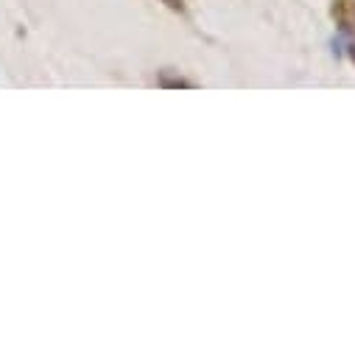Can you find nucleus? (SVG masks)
Here are the masks:
<instances>
[{
	"label": "nucleus",
	"mask_w": 355,
	"mask_h": 355,
	"mask_svg": "<svg viewBox=\"0 0 355 355\" xmlns=\"http://www.w3.org/2000/svg\"><path fill=\"white\" fill-rule=\"evenodd\" d=\"M333 15L344 23V26H355V0H338Z\"/></svg>",
	"instance_id": "f257e3e1"
},
{
	"label": "nucleus",
	"mask_w": 355,
	"mask_h": 355,
	"mask_svg": "<svg viewBox=\"0 0 355 355\" xmlns=\"http://www.w3.org/2000/svg\"><path fill=\"white\" fill-rule=\"evenodd\" d=\"M168 9H182V0H162Z\"/></svg>",
	"instance_id": "f03ea898"
},
{
	"label": "nucleus",
	"mask_w": 355,
	"mask_h": 355,
	"mask_svg": "<svg viewBox=\"0 0 355 355\" xmlns=\"http://www.w3.org/2000/svg\"><path fill=\"white\" fill-rule=\"evenodd\" d=\"M352 59H355V45H352Z\"/></svg>",
	"instance_id": "7ed1b4c3"
}]
</instances>
